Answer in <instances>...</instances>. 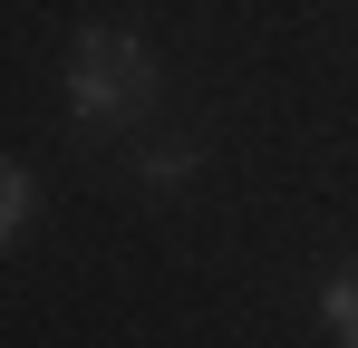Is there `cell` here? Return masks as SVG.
Masks as SVG:
<instances>
[{"mask_svg":"<svg viewBox=\"0 0 358 348\" xmlns=\"http://www.w3.org/2000/svg\"><path fill=\"white\" fill-rule=\"evenodd\" d=\"M68 107L87 116V126H136V116L155 107V58L136 29H78V49H68Z\"/></svg>","mask_w":358,"mask_h":348,"instance_id":"cell-1","label":"cell"},{"mask_svg":"<svg viewBox=\"0 0 358 348\" xmlns=\"http://www.w3.org/2000/svg\"><path fill=\"white\" fill-rule=\"evenodd\" d=\"M29 232V165H0V252Z\"/></svg>","mask_w":358,"mask_h":348,"instance_id":"cell-2","label":"cell"},{"mask_svg":"<svg viewBox=\"0 0 358 348\" xmlns=\"http://www.w3.org/2000/svg\"><path fill=\"white\" fill-rule=\"evenodd\" d=\"M320 319H329L339 339H358V261H349V271H329V290H320Z\"/></svg>","mask_w":358,"mask_h":348,"instance_id":"cell-3","label":"cell"},{"mask_svg":"<svg viewBox=\"0 0 358 348\" xmlns=\"http://www.w3.org/2000/svg\"><path fill=\"white\" fill-rule=\"evenodd\" d=\"M194 174V145H165V155H145V184H184Z\"/></svg>","mask_w":358,"mask_h":348,"instance_id":"cell-4","label":"cell"}]
</instances>
